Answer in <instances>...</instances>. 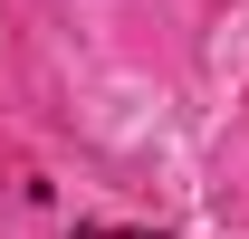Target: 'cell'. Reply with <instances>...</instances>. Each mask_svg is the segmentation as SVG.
Segmentation results:
<instances>
[{"label": "cell", "mask_w": 249, "mask_h": 239, "mask_svg": "<svg viewBox=\"0 0 249 239\" xmlns=\"http://www.w3.org/2000/svg\"><path fill=\"white\" fill-rule=\"evenodd\" d=\"M77 239H163V230H77Z\"/></svg>", "instance_id": "cell-1"}]
</instances>
